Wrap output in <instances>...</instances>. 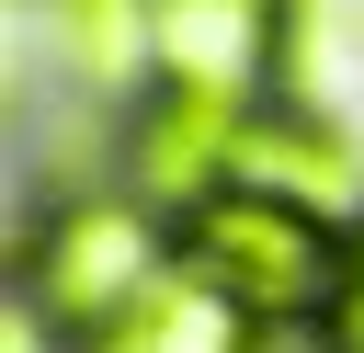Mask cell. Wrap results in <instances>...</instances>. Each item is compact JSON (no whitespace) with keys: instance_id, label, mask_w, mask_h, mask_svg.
Listing matches in <instances>:
<instances>
[{"instance_id":"5b68a950","label":"cell","mask_w":364,"mask_h":353,"mask_svg":"<svg viewBox=\"0 0 364 353\" xmlns=\"http://www.w3.org/2000/svg\"><path fill=\"white\" fill-rule=\"evenodd\" d=\"M239 182H262V194H296V205H353V148L330 137V125H296V114H250V137H239Z\"/></svg>"},{"instance_id":"3957f363","label":"cell","mask_w":364,"mask_h":353,"mask_svg":"<svg viewBox=\"0 0 364 353\" xmlns=\"http://www.w3.org/2000/svg\"><path fill=\"white\" fill-rule=\"evenodd\" d=\"M273 57H284V0H148V68L182 102H216L250 125Z\"/></svg>"},{"instance_id":"277c9868","label":"cell","mask_w":364,"mask_h":353,"mask_svg":"<svg viewBox=\"0 0 364 353\" xmlns=\"http://www.w3.org/2000/svg\"><path fill=\"white\" fill-rule=\"evenodd\" d=\"M91 353H250V319H239L228 296H205L193 273H159Z\"/></svg>"},{"instance_id":"7a4b0ae2","label":"cell","mask_w":364,"mask_h":353,"mask_svg":"<svg viewBox=\"0 0 364 353\" xmlns=\"http://www.w3.org/2000/svg\"><path fill=\"white\" fill-rule=\"evenodd\" d=\"M159 228H148V205H125V194H68V205H46V228H34V251H23V319L46 307L80 353L159 285Z\"/></svg>"},{"instance_id":"8992f818","label":"cell","mask_w":364,"mask_h":353,"mask_svg":"<svg viewBox=\"0 0 364 353\" xmlns=\"http://www.w3.org/2000/svg\"><path fill=\"white\" fill-rule=\"evenodd\" d=\"M46 46L80 91H125L148 57V0H46Z\"/></svg>"},{"instance_id":"52a82bcc","label":"cell","mask_w":364,"mask_h":353,"mask_svg":"<svg viewBox=\"0 0 364 353\" xmlns=\"http://www.w3.org/2000/svg\"><path fill=\"white\" fill-rule=\"evenodd\" d=\"M330 353H364V216L341 228V307H330Z\"/></svg>"},{"instance_id":"6da1fadb","label":"cell","mask_w":364,"mask_h":353,"mask_svg":"<svg viewBox=\"0 0 364 353\" xmlns=\"http://www.w3.org/2000/svg\"><path fill=\"white\" fill-rule=\"evenodd\" d=\"M171 262L205 296H228L250 330H296V319L330 330V307H341V228L318 205H296V194H262V182L205 194L171 228Z\"/></svg>"}]
</instances>
